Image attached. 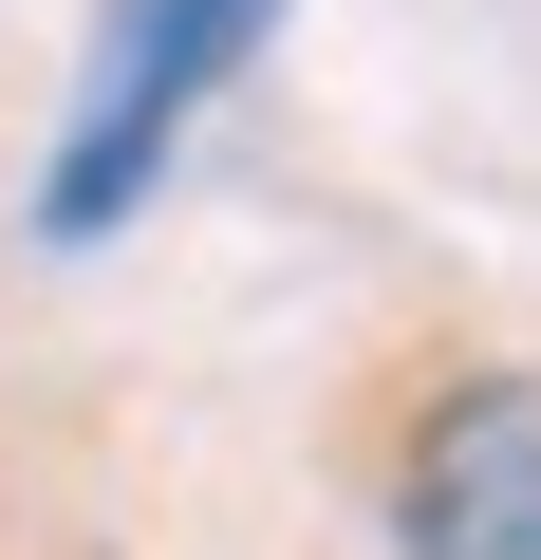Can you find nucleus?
<instances>
[{
    "label": "nucleus",
    "instance_id": "1",
    "mask_svg": "<svg viewBox=\"0 0 541 560\" xmlns=\"http://www.w3.org/2000/svg\"><path fill=\"white\" fill-rule=\"evenodd\" d=\"M261 20H281V0H113V38H94V113H75V150H57V187H38V224H57V243L131 224V187H150L168 131L261 57Z\"/></svg>",
    "mask_w": 541,
    "mask_h": 560
},
{
    "label": "nucleus",
    "instance_id": "2",
    "mask_svg": "<svg viewBox=\"0 0 541 560\" xmlns=\"http://www.w3.org/2000/svg\"><path fill=\"white\" fill-rule=\"evenodd\" d=\"M411 560H541V374H448L392 448Z\"/></svg>",
    "mask_w": 541,
    "mask_h": 560
}]
</instances>
